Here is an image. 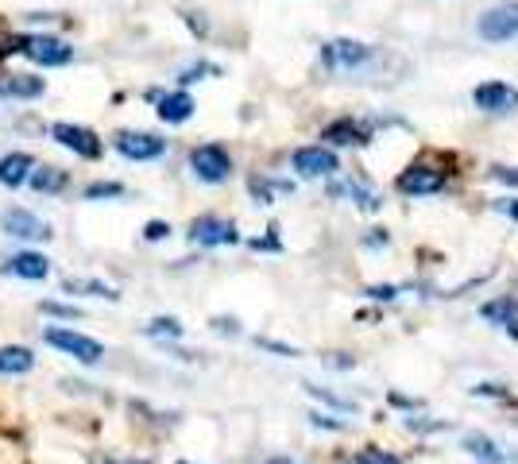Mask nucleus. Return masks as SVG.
Here are the masks:
<instances>
[{"label":"nucleus","instance_id":"7c9ffc66","mask_svg":"<svg viewBox=\"0 0 518 464\" xmlns=\"http://www.w3.org/2000/svg\"><path fill=\"white\" fill-rule=\"evenodd\" d=\"M314 418V426H329V430H341V422H333L329 414H310Z\"/></svg>","mask_w":518,"mask_h":464},{"label":"nucleus","instance_id":"412c9836","mask_svg":"<svg viewBox=\"0 0 518 464\" xmlns=\"http://www.w3.org/2000/svg\"><path fill=\"white\" fill-rule=\"evenodd\" d=\"M464 449L472 453V457H480L484 464H503L507 461V453H499V445L484 434H468L464 437Z\"/></svg>","mask_w":518,"mask_h":464},{"label":"nucleus","instance_id":"c756f323","mask_svg":"<svg viewBox=\"0 0 518 464\" xmlns=\"http://www.w3.org/2000/svg\"><path fill=\"white\" fill-rule=\"evenodd\" d=\"M144 236L147 240H167V236H171V225H167V221H151L144 229Z\"/></svg>","mask_w":518,"mask_h":464},{"label":"nucleus","instance_id":"f257e3e1","mask_svg":"<svg viewBox=\"0 0 518 464\" xmlns=\"http://www.w3.org/2000/svg\"><path fill=\"white\" fill-rule=\"evenodd\" d=\"M372 58H375L372 47L368 43H356V39H333V43L321 47V62L333 74H360L364 66H372Z\"/></svg>","mask_w":518,"mask_h":464},{"label":"nucleus","instance_id":"e433bc0d","mask_svg":"<svg viewBox=\"0 0 518 464\" xmlns=\"http://www.w3.org/2000/svg\"><path fill=\"white\" fill-rule=\"evenodd\" d=\"M182 464H186V461H182Z\"/></svg>","mask_w":518,"mask_h":464},{"label":"nucleus","instance_id":"c9c22d12","mask_svg":"<svg viewBox=\"0 0 518 464\" xmlns=\"http://www.w3.org/2000/svg\"><path fill=\"white\" fill-rule=\"evenodd\" d=\"M275 464H294V461H275Z\"/></svg>","mask_w":518,"mask_h":464},{"label":"nucleus","instance_id":"a878e982","mask_svg":"<svg viewBox=\"0 0 518 464\" xmlns=\"http://www.w3.org/2000/svg\"><path fill=\"white\" fill-rule=\"evenodd\" d=\"M43 314H47V318H66V321L82 318V310H78V306H66V302H43Z\"/></svg>","mask_w":518,"mask_h":464},{"label":"nucleus","instance_id":"473e14b6","mask_svg":"<svg viewBox=\"0 0 518 464\" xmlns=\"http://www.w3.org/2000/svg\"><path fill=\"white\" fill-rule=\"evenodd\" d=\"M495 178H499V182H518V167H515V171H503V167H499V171H495Z\"/></svg>","mask_w":518,"mask_h":464},{"label":"nucleus","instance_id":"7ed1b4c3","mask_svg":"<svg viewBox=\"0 0 518 464\" xmlns=\"http://www.w3.org/2000/svg\"><path fill=\"white\" fill-rule=\"evenodd\" d=\"M480 39L488 43H515L518 39V0H507V4H495L480 16Z\"/></svg>","mask_w":518,"mask_h":464},{"label":"nucleus","instance_id":"f8f14e48","mask_svg":"<svg viewBox=\"0 0 518 464\" xmlns=\"http://www.w3.org/2000/svg\"><path fill=\"white\" fill-rule=\"evenodd\" d=\"M329 198L333 202H352L356 209H364V213H379V194L368 190L364 182H356V178H337V182H329Z\"/></svg>","mask_w":518,"mask_h":464},{"label":"nucleus","instance_id":"393cba45","mask_svg":"<svg viewBox=\"0 0 518 464\" xmlns=\"http://www.w3.org/2000/svg\"><path fill=\"white\" fill-rule=\"evenodd\" d=\"M120 194H124V186H120V182H93V186L86 190L89 202H97V198H120Z\"/></svg>","mask_w":518,"mask_h":464},{"label":"nucleus","instance_id":"ddd939ff","mask_svg":"<svg viewBox=\"0 0 518 464\" xmlns=\"http://www.w3.org/2000/svg\"><path fill=\"white\" fill-rule=\"evenodd\" d=\"M4 271L8 275H16V279H47L51 275V260L47 256H39V252H20V256H12V260L4 263Z\"/></svg>","mask_w":518,"mask_h":464},{"label":"nucleus","instance_id":"1a4fd4ad","mask_svg":"<svg viewBox=\"0 0 518 464\" xmlns=\"http://www.w3.org/2000/svg\"><path fill=\"white\" fill-rule=\"evenodd\" d=\"M51 136H55V144L70 147L82 159H101V140L89 128H82V124H55Z\"/></svg>","mask_w":518,"mask_h":464},{"label":"nucleus","instance_id":"aec40b11","mask_svg":"<svg viewBox=\"0 0 518 464\" xmlns=\"http://www.w3.org/2000/svg\"><path fill=\"white\" fill-rule=\"evenodd\" d=\"M325 140L329 144H368V132L356 120H337V124L325 128Z\"/></svg>","mask_w":518,"mask_h":464},{"label":"nucleus","instance_id":"72a5a7b5","mask_svg":"<svg viewBox=\"0 0 518 464\" xmlns=\"http://www.w3.org/2000/svg\"><path fill=\"white\" fill-rule=\"evenodd\" d=\"M499 209H503V213H507L511 221H518V198H515V202H503V205H499Z\"/></svg>","mask_w":518,"mask_h":464},{"label":"nucleus","instance_id":"4468645a","mask_svg":"<svg viewBox=\"0 0 518 464\" xmlns=\"http://www.w3.org/2000/svg\"><path fill=\"white\" fill-rule=\"evenodd\" d=\"M445 186V174L430 171V167H410V171L399 178V190L403 194H437Z\"/></svg>","mask_w":518,"mask_h":464},{"label":"nucleus","instance_id":"39448f33","mask_svg":"<svg viewBox=\"0 0 518 464\" xmlns=\"http://www.w3.org/2000/svg\"><path fill=\"white\" fill-rule=\"evenodd\" d=\"M0 232H8V236H16V240H51V236H55L43 217H35L31 209H20V205L0 213Z\"/></svg>","mask_w":518,"mask_h":464},{"label":"nucleus","instance_id":"f704fd0d","mask_svg":"<svg viewBox=\"0 0 518 464\" xmlns=\"http://www.w3.org/2000/svg\"><path fill=\"white\" fill-rule=\"evenodd\" d=\"M0 35H4V20H0ZM0 55H4V47H0Z\"/></svg>","mask_w":518,"mask_h":464},{"label":"nucleus","instance_id":"bb28decb","mask_svg":"<svg viewBox=\"0 0 518 464\" xmlns=\"http://www.w3.org/2000/svg\"><path fill=\"white\" fill-rule=\"evenodd\" d=\"M356 464H403V461L391 457V453H383V449H375V445H368V449H360Z\"/></svg>","mask_w":518,"mask_h":464},{"label":"nucleus","instance_id":"2eb2a0df","mask_svg":"<svg viewBox=\"0 0 518 464\" xmlns=\"http://www.w3.org/2000/svg\"><path fill=\"white\" fill-rule=\"evenodd\" d=\"M155 101H159V116H163L167 124H186V120L194 116V97H190L186 89H178V93H159Z\"/></svg>","mask_w":518,"mask_h":464},{"label":"nucleus","instance_id":"6e6552de","mask_svg":"<svg viewBox=\"0 0 518 464\" xmlns=\"http://www.w3.org/2000/svg\"><path fill=\"white\" fill-rule=\"evenodd\" d=\"M116 151L124 159H136V163H147V159H159L167 151V140L151 136V132H120L116 136Z\"/></svg>","mask_w":518,"mask_h":464},{"label":"nucleus","instance_id":"dca6fc26","mask_svg":"<svg viewBox=\"0 0 518 464\" xmlns=\"http://www.w3.org/2000/svg\"><path fill=\"white\" fill-rule=\"evenodd\" d=\"M35 368V356L24 345H0V376H24Z\"/></svg>","mask_w":518,"mask_h":464},{"label":"nucleus","instance_id":"c85d7f7f","mask_svg":"<svg viewBox=\"0 0 518 464\" xmlns=\"http://www.w3.org/2000/svg\"><path fill=\"white\" fill-rule=\"evenodd\" d=\"M306 391H310L314 399H321V403L337 406V410H352V403H348V399H337V395H329V391H321V387H310V383H306Z\"/></svg>","mask_w":518,"mask_h":464},{"label":"nucleus","instance_id":"6ab92c4d","mask_svg":"<svg viewBox=\"0 0 518 464\" xmlns=\"http://www.w3.org/2000/svg\"><path fill=\"white\" fill-rule=\"evenodd\" d=\"M31 190H39V194H58V190H66V182H70V174L58 171V167H35L28 174Z\"/></svg>","mask_w":518,"mask_h":464},{"label":"nucleus","instance_id":"b1692460","mask_svg":"<svg viewBox=\"0 0 518 464\" xmlns=\"http://www.w3.org/2000/svg\"><path fill=\"white\" fill-rule=\"evenodd\" d=\"M147 337H182V325H178V318H155L144 325Z\"/></svg>","mask_w":518,"mask_h":464},{"label":"nucleus","instance_id":"423d86ee","mask_svg":"<svg viewBox=\"0 0 518 464\" xmlns=\"http://www.w3.org/2000/svg\"><path fill=\"white\" fill-rule=\"evenodd\" d=\"M190 167H194V174H198L202 182H225V178L232 174V159H229V151H225V147L202 144V147H194Z\"/></svg>","mask_w":518,"mask_h":464},{"label":"nucleus","instance_id":"cd10ccee","mask_svg":"<svg viewBox=\"0 0 518 464\" xmlns=\"http://www.w3.org/2000/svg\"><path fill=\"white\" fill-rule=\"evenodd\" d=\"M202 74H217V66H205V62H198V66L182 70V74H178V82H182V86H190V82H202Z\"/></svg>","mask_w":518,"mask_h":464},{"label":"nucleus","instance_id":"f3484780","mask_svg":"<svg viewBox=\"0 0 518 464\" xmlns=\"http://www.w3.org/2000/svg\"><path fill=\"white\" fill-rule=\"evenodd\" d=\"M31 171H35V163H31V155H24V151H12V155L0 159V182L4 186H24Z\"/></svg>","mask_w":518,"mask_h":464},{"label":"nucleus","instance_id":"4c0bfd02","mask_svg":"<svg viewBox=\"0 0 518 464\" xmlns=\"http://www.w3.org/2000/svg\"><path fill=\"white\" fill-rule=\"evenodd\" d=\"M352 464H356V461H352Z\"/></svg>","mask_w":518,"mask_h":464},{"label":"nucleus","instance_id":"5701e85b","mask_svg":"<svg viewBox=\"0 0 518 464\" xmlns=\"http://www.w3.org/2000/svg\"><path fill=\"white\" fill-rule=\"evenodd\" d=\"M484 318L499 321V325H518V298H499V302H488V306H484Z\"/></svg>","mask_w":518,"mask_h":464},{"label":"nucleus","instance_id":"4be33fe9","mask_svg":"<svg viewBox=\"0 0 518 464\" xmlns=\"http://www.w3.org/2000/svg\"><path fill=\"white\" fill-rule=\"evenodd\" d=\"M62 290H70V294H93V298H109V302L120 298V294H116L109 283H101V279H66Z\"/></svg>","mask_w":518,"mask_h":464},{"label":"nucleus","instance_id":"9d476101","mask_svg":"<svg viewBox=\"0 0 518 464\" xmlns=\"http://www.w3.org/2000/svg\"><path fill=\"white\" fill-rule=\"evenodd\" d=\"M294 171L302 174V178H329V174L337 171V155L321 144L298 147V151H294Z\"/></svg>","mask_w":518,"mask_h":464},{"label":"nucleus","instance_id":"f03ea898","mask_svg":"<svg viewBox=\"0 0 518 464\" xmlns=\"http://www.w3.org/2000/svg\"><path fill=\"white\" fill-rule=\"evenodd\" d=\"M43 341L58 352H66V356H74L78 364H97L101 356H105V345L101 341H93L86 333H74V329H58V325H47L43 329Z\"/></svg>","mask_w":518,"mask_h":464},{"label":"nucleus","instance_id":"20e7f679","mask_svg":"<svg viewBox=\"0 0 518 464\" xmlns=\"http://www.w3.org/2000/svg\"><path fill=\"white\" fill-rule=\"evenodd\" d=\"M16 47H20L35 66H66V62L74 58V47L55 39V35H28V39H16Z\"/></svg>","mask_w":518,"mask_h":464},{"label":"nucleus","instance_id":"a211bd4d","mask_svg":"<svg viewBox=\"0 0 518 464\" xmlns=\"http://www.w3.org/2000/svg\"><path fill=\"white\" fill-rule=\"evenodd\" d=\"M43 93V78H31V74H8V78H0V97H39Z\"/></svg>","mask_w":518,"mask_h":464},{"label":"nucleus","instance_id":"2f4dec72","mask_svg":"<svg viewBox=\"0 0 518 464\" xmlns=\"http://www.w3.org/2000/svg\"><path fill=\"white\" fill-rule=\"evenodd\" d=\"M213 329H221V333H236V321L232 318H213Z\"/></svg>","mask_w":518,"mask_h":464},{"label":"nucleus","instance_id":"0eeeda50","mask_svg":"<svg viewBox=\"0 0 518 464\" xmlns=\"http://www.w3.org/2000/svg\"><path fill=\"white\" fill-rule=\"evenodd\" d=\"M472 105L484 113H515L518 109V89L507 82H484L472 89Z\"/></svg>","mask_w":518,"mask_h":464},{"label":"nucleus","instance_id":"9b49d317","mask_svg":"<svg viewBox=\"0 0 518 464\" xmlns=\"http://www.w3.org/2000/svg\"><path fill=\"white\" fill-rule=\"evenodd\" d=\"M190 240L202 244V248H217V244H236V225L232 221H221V217H198L190 225Z\"/></svg>","mask_w":518,"mask_h":464}]
</instances>
